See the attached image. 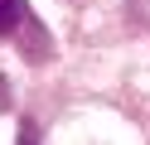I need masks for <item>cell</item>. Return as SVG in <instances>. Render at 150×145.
Returning a JSON list of instances; mask_svg holds the SVG:
<instances>
[{"label":"cell","instance_id":"obj_1","mask_svg":"<svg viewBox=\"0 0 150 145\" xmlns=\"http://www.w3.org/2000/svg\"><path fill=\"white\" fill-rule=\"evenodd\" d=\"M24 19V0H0V34H10Z\"/></svg>","mask_w":150,"mask_h":145}]
</instances>
